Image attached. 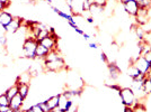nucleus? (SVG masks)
Instances as JSON below:
<instances>
[{"label": "nucleus", "mask_w": 151, "mask_h": 112, "mask_svg": "<svg viewBox=\"0 0 151 112\" xmlns=\"http://www.w3.org/2000/svg\"><path fill=\"white\" fill-rule=\"evenodd\" d=\"M38 45V42L34 37H26L24 43L22 45V50H23V56L29 60L36 58V47Z\"/></svg>", "instance_id": "nucleus-1"}, {"label": "nucleus", "mask_w": 151, "mask_h": 112, "mask_svg": "<svg viewBox=\"0 0 151 112\" xmlns=\"http://www.w3.org/2000/svg\"><path fill=\"white\" fill-rule=\"evenodd\" d=\"M120 99L122 104L124 106H130V108H134L135 104L138 103V100L135 98V94L133 92V90L130 86L122 87L121 91L119 92Z\"/></svg>", "instance_id": "nucleus-2"}, {"label": "nucleus", "mask_w": 151, "mask_h": 112, "mask_svg": "<svg viewBox=\"0 0 151 112\" xmlns=\"http://www.w3.org/2000/svg\"><path fill=\"white\" fill-rule=\"evenodd\" d=\"M44 69L49 72H60L61 69H65V62L62 57L52 61H44Z\"/></svg>", "instance_id": "nucleus-3"}, {"label": "nucleus", "mask_w": 151, "mask_h": 112, "mask_svg": "<svg viewBox=\"0 0 151 112\" xmlns=\"http://www.w3.org/2000/svg\"><path fill=\"white\" fill-rule=\"evenodd\" d=\"M137 69L140 71V73L141 74H147L148 73V71L151 69V64L149 62H147L145 58H143V56H135L134 58L132 60V63Z\"/></svg>", "instance_id": "nucleus-4"}, {"label": "nucleus", "mask_w": 151, "mask_h": 112, "mask_svg": "<svg viewBox=\"0 0 151 112\" xmlns=\"http://www.w3.org/2000/svg\"><path fill=\"white\" fill-rule=\"evenodd\" d=\"M38 43L41 44V45H43L45 48H47L50 52L51 50H58L57 48V45H58L57 34H51V35L46 36L45 38H43V39H41Z\"/></svg>", "instance_id": "nucleus-5"}, {"label": "nucleus", "mask_w": 151, "mask_h": 112, "mask_svg": "<svg viewBox=\"0 0 151 112\" xmlns=\"http://www.w3.org/2000/svg\"><path fill=\"white\" fill-rule=\"evenodd\" d=\"M122 6L124 8V11H125L127 15L132 16V17H135L139 13V7L138 2L135 0H130V1H126L124 4H122Z\"/></svg>", "instance_id": "nucleus-6"}, {"label": "nucleus", "mask_w": 151, "mask_h": 112, "mask_svg": "<svg viewBox=\"0 0 151 112\" xmlns=\"http://www.w3.org/2000/svg\"><path fill=\"white\" fill-rule=\"evenodd\" d=\"M13 19L14 16L10 13H8L7 10H4V11L0 13V26L2 27L4 31H6L7 27L13 21Z\"/></svg>", "instance_id": "nucleus-7"}, {"label": "nucleus", "mask_w": 151, "mask_h": 112, "mask_svg": "<svg viewBox=\"0 0 151 112\" xmlns=\"http://www.w3.org/2000/svg\"><path fill=\"white\" fill-rule=\"evenodd\" d=\"M23 25V19L20 17H14L13 21L9 24V26L7 27L6 33H12V34H16L17 31L20 29V27Z\"/></svg>", "instance_id": "nucleus-8"}, {"label": "nucleus", "mask_w": 151, "mask_h": 112, "mask_svg": "<svg viewBox=\"0 0 151 112\" xmlns=\"http://www.w3.org/2000/svg\"><path fill=\"white\" fill-rule=\"evenodd\" d=\"M108 73L113 80H117L122 75V71H121L120 66L116 65L115 63H108Z\"/></svg>", "instance_id": "nucleus-9"}, {"label": "nucleus", "mask_w": 151, "mask_h": 112, "mask_svg": "<svg viewBox=\"0 0 151 112\" xmlns=\"http://www.w3.org/2000/svg\"><path fill=\"white\" fill-rule=\"evenodd\" d=\"M51 8H52V10H53L54 13H58V16H60L61 18H63L64 20H67V23H72V21H75L76 23V20H75V18H73V16H72V15H70V13H65V11L60 10L58 7L51 6Z\"/></svg>", "instance_id": "nucleus-10"}, {"label": "nucleus", "mask_w": 151, "mask_h": 112, "mask_svg": "<svg viewBox=\"0 0 151 112\" xmlns=\"http://www.w3.org/2000/svg\"><path fill=\"white\" fill-rule=\"evenodd\" d=\"M45 102H46V104L49 106L51 111L54 110V109H57L58 106H59V94H58V95H52V96H50L49 99L45 100Z\"/></svg>", "instance_id": "nucleus-11"}, {"label": "nucleus", "mask_w": 151, "mask_h": 112, "mask_svg": "<svg viewBox=\"0 0 151 112\" xmlns=\"http://www.w3.org/2000/svg\"><path fill=\"white\" fill-rule=\"evenodd\" d=\"M49 53H50V50H47V48H45L43 45H41V44L38 43L37 47H36V58L44 60Z\"/></svg>", "instance_id": "nucleus-12"}, {"label": "nucleus", "mask_w": 151, "mask_h": 112, "mask_svg": "<svg viewBox=\"0 0 151 112\" xmlns=\"http://www.w3.org/2000/svg\"><path fill=\"white\" fill-rule=\"evenodd\" d=\"M16 84L18 86V94L26 99L29 93V84H23V83H16Z\"/></svg>", "instance_id": "nucleus-13"}, {"label": "nucleus", "mask_w": 151, "mask_h": 112, "mask_svg": "<svg viewBox=\"0 0 151 112\" xmlns=\"http://www.w3.org/2000/svg\"><path fill=\"white\" fill-rule=\"evenodd\" d=\"M140 74H141V73H140V71H139V69H137V67H135L133 64H131V65L127 67L126 75H127L130 79H132V80H133V79H135V77H137V76H139Z\"/></svg>", "instance_id": "nucleus-14"}, {"label": "nucleus", "mask_w": 151, "mask_h": 112, "mask_svg": "<svg viewBox=\"0 0 151 112\" xmlns=\"http://www.w3.org/2000/svg\"><path fill=\"white\" fill-rule=\"evenodd\" d=\"M5 94L8 96V99H9V100H12L14 96H16V95L18 94V86H17V84L15 83V84H14V85H12L9 89H7L6 92H5Z\"/></svg>", "instance_id": "nucleus-15"}, {"label": "nucleus", "mask_w": 151, "mask_h": 112, "mask_svg": "<svg viewBox=\"0 0 151 112\" xmlns=\"http://www.w3.org/2000/svg\"><path fill=\"white\" fill-rule=\"evenodd\" d=\"M32 80L31 73H23L17 77L16 83H23V84H29Z\"/></svg>", "instance_id": "nucleus-16"}, {"label": "nucleus", "mask_w": 151, "mask_h": 112, "mask_svg": "<svg viewBox=\"0 0 151 112\" xmlns=\"http://www.w3.org/2000/svg\"><path fill=\"white\" fill-rule=\"evenodd\" d=\"M142 90H143V92H145V96L151 94V80H149L147 76H145V81H143V84H142Z\"/></svg>", "instance_id": "nucleus-17"}, {"label": "nucleus", "mask_w": 151, "mask_h": 112, "mask_svg": "<svg viewBox=\"0 0 151 112\" xmlns=\"http://www.w3.org/2000/svg\"><path fill=\"white\" fill-rule=\"evenodd\" d=\"M67 101H68V98L63 93H60L59 94V106L58 108H60L61 110L64 111V106L67 104Z\"/></svg>", "instance_id": "nucleus-18"}, {"label": "nucleus", "mask_w": 151, "mask_h": 112, "mask_svg": "<svg viewBox=\"0 0 151 112\" xmlns=\"http://www.w3.org/2000/svg\"><path fill=\"white\" fill-rule=\"evenodd\" d=\"M134 30H135V35H137V37L139 38V40H145V30L142 29L141 26L137 25Z\"/></svg>", "instance_id": "nucleus-19"}, {"label": "nucleus", "mask_w": 151, "mask_h": 112, "mask_svg": "<svg viewBox=\"0 0 151 112\" xmlns=\"http://www.w3.org/2000/svg\"><path fill=\"white\" fill-rule=\"evenodd\" d=\"M9 102H10V100L8 99V96H7L5 93L0 94V106H9Z\"/></svg>", "instance_id": "nucleus-20"}, {"label": "nucleus", "mask_w": 151, "mask_h": 112, "mask_svg": "<svg viewBox=\"0 0 151 112\" xmlns=\"http://www.w3.org/2000/svg\"><path fill=\"white\" fill-rule=\"evenodd\" d=\"M68 24L70 25V27H72V28H73V30H75L77 34H79V35H82V34L85 33V30H83V29H81L79 26L77 25V23H75V21H72V23H68Z\"/></svg>", "instance_id": "nucleus-21"}, {"label": "nucleus", "mask_w": 151, "mask_h": 112, "mask_svg": "<svg viewBox=\"0 0 151 112\" xmlns=\"http://www.w3.org/2000/svg\"><path fill=\"white\" fill-rule=\"evenodd\" d=\"M38 104H40V106H41V109L43 110V112H51L50 108H49V106L46 104V102H45V101L38 102Z\"/></svg>", "instance_id": "nucleus-22"}, {"label": "nucleus", "mask_w": 151, "mask_h": 112, "mask_svg": "<svg viewBox=\"0 0 151 112\" xmlns=\"http://www.w3.org/2000/svg\"><path fill=\"white\" fill-rule=\"evenodd\" d=\"M94 1L95 5H97V6H101L103 8H105L107 6V2H108V0H93Z\"/></svg>", "instance_id": "nucleus-23"}, {"label": "nucleus", "mask_w": 151, "mask_h": 112, "mask_svg": "<svg viewBox=\"0 0 151 112\" xmlns=\"http://www.w3.org/2000/svg\"><path fill=\"white\" fill-rule=\"evenodd\" d=\"M142 56H143V58H145L147 62H149L151 64V50H148L147 53H145V54H143Z\"/></svg>", "instance_id": "nucleus-24"}, {"label": "nucleus", "mask_w": 151, "mask_h": 112, "mask_svg": "<svg viewBox=\"0 0 151 112\" xmlns=\"http://www.w3.org/2000/svg\"><path fill=\"white\" fill-rule=\"evenodd\" d=\"M7 44V37L6 35H0V46H6Z\"/></svg>", "instance_id": "nucleus-25"}, {"label": "nucleus", "mask_w": 151, "mask_h": 112, "mask_svg": "<svg viewBox=\"0 0 151 112\" xmlns=\"http://www.w3.org/2000/svg\"><path fill=\"white\" fill-rule=\"evenodd\" d=\"M101 60L103 61L104 63H106V64H108V56L106 55V53L105 52H101Z\"/></svg>", "instance_id": "nucleus-26"}, {"label": "nucleus", "mask_w": 151, "mask_h": 112, "mask_svg": "<svg viewBox=\"0 0 151 112\" xmlns=\"http://www.w3.org/2000/svg\"><path fill=\"white\" fill-rule=\"evenodd\" d=\"M10 108L7 106H0V112H9Z\"/></svg>", "instance_id": "nucleus-27"}, {"label": "nucleus", "mask_w": 151, "mask_h": 112, "mask_svg": "<svg viewBox=\"0 0 151 112\" xmlns=\"http://www.w3.org/2000/svg\"><path fill=\"white\" fill-rule=\"evenodd\" d=\"M88 46L89 48H91V50H97L98 48V44L97 43H89Z\"/></svg>", "instance_id": "nucleus-28"}, {"label": "nucleus", "mask_w": 151, "mask_h": 112, "mask_svg": "<svg viewBox=\"0 0 151 112\" xmlns=\"http://www.w3.org/2000/svg\"><path fill=\"white\" fill-rule=\"evenodd\" d=\"M86 20H87V23H88V24H90V25H93V24L95 23V18H94V17H91V16H88Z\"/></svg>", "instance_id": "nucleus-29"}, {"label": "nucleus", "mask_w": 151, "mask_h": 112, "mask_svg": "<svg viewBox=\"0 0 151 112\" xmlns=\"http://www.w3.org/2000/svg\"><path fill=\"white\" fill-rule=\"evenodd\" d=\"M123 112H135V110L133 108H130V106H124Z\"/></svg>", "instance_id": "nucleus-30"}, {"label": "nucleus", "mask_w": 151, "mask_h": 112, "mask_svg": "<svg viewBox=\"0 0 151 112\" xmlns=\"http://www.w3.org/2000/svg\"><path fill=\"white\" fill-rule=\"evenodd\" d=\"M0 2H1V4H4L7 8L10 6V0H0Z\"/></svg>", "instance_id": "nucleus-31"}, {"label": "nucleus", "mask_w": 151, "mask_h": 112, "mask_svg": "<svg viewBox=\"0 0 151 112\" xmlns=\"http://www.w3.org/2000/svg\"><path fill=\"white\" fill-rule=\"evenodd\" d=\"M81 36L83 37V39H85V40H88L89 38H90V35H89V34H87V33H83Z\"/></svg>", "instance_id": "nucleus-32"}, {"label": "nucleus", "mask_w": 151, "mask_h": 112, "mask_svg": "<svg viewBox=\"0 0 151 112\" xmlns=\"http://www.w3.org/2000/svg\"><path fill=\"white\" fill-rule=\"evenodd\" d=\"M6 9H7V7L5 6L4 4H1V2H0V13H1V11H4V10H6Z\"/></svg>", "instance_id": "nucleus-33"}, {"label": "nucleus", "mask_w": 151, "mask_h": 112, "mask_svg": "<svg viewBox=\"0 0 151 112\" xmlns=\"http://www.w3.org/2000/svg\"><path fill=\"white\" fill-rule=\"evenodd\" d=\"M145 76H147V77H148L149 80H151V69H149V71H148V73L145 74Z\"/></svg>", "instance_id": "nucleus-34"}, {"label": "nucleus", "mask_w": 151, "mask_h": 112, "mask_svg": "<svg viewBox=\"0 0 151 112\" xmlns=\"http://www.w3.org/2000/svg\"><path fill=\"white\" fill-rule=\"evenodd\" d=\"M65 112H77V106H73L72 109H70L69 111H65Z\"/></svg>", "instance_id": "nucleus-35"}, {"label": "nucleus", "mask_w": 151, "mask_h": 112, "mask_svg": "<svg viewBox=\"0 0 151 112\" xmlns=\"http://www.w3.org/2000/svg\"><path fill=\"white\" fill-rule=\"evenodd\" d=\"M46 4H49V5H52V0H44Z\"/></svg>", "instance_id": "nucleus-36"}, {"label": "nucleus", "mask_w": 151, "mask_h": 112, "mask_svg": "<svg viewBox=\"0 0 151 112\" xmlns=\"http://www.w3.org/2000/svg\"><path fill=\"white\" fill-rule=\"evenodd\" d=\"M126 1H130V0H120L121 4H124V2H126Z\"/></svg>", "instance_id": "nucleus-37"}, {"label": "nucleus", "mask_w": 151, "mask_h": 112, "mask_svg": "<svg viewBox=\"0 0 151 112\" xmlns=\"http://www.w3.org/2000/svg\"><path fill=\"white\" fill-rule=\"evenodd\" d=\"M31 2H36V1H41V0H29Z\"/></svg>", "instance_id": "nucleus-38"}]
</instances>
